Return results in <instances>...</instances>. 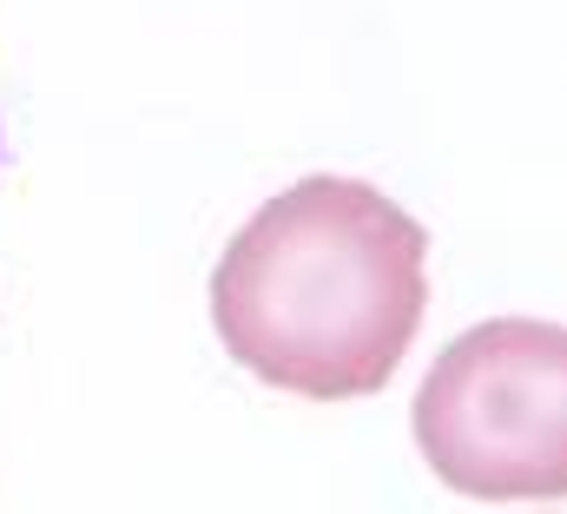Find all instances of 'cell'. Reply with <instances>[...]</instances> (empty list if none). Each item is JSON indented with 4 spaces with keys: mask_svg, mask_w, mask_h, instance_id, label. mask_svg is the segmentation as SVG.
<instances>
[{
    "mask_svg": "<svg viewBox=\"0 0 567 514\" xmlns=\"http://www.w3.org/2000/svg\"><path fill=\"white\" fill-rule=\"evenodd\" d=\"M416 442L462 502H567V330L488 317L416 389Z\"/></svg>",
    "mask_w": 567,
    "mask_h": 514,
    "instance_id": "cell-2",
    "label": "cell"
},
{
    "mask_svg": "<svg viewBox=\"0 0 567 514\" xmlns=\"http://www.w3.org/2000/svg\"><path fill=\"white\" fill-rule=\"evenodd\" d=\"M429 304V232L377 185L303 178L258 205L212 277L218 343L310 402L377 395Z\"/></svg>",
    "mask_w": 567,
    "mask_h": 514,
    "instance_id": "cell-1",
    "label": "cell"
}]
</instances>
